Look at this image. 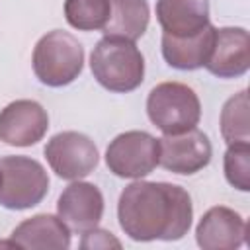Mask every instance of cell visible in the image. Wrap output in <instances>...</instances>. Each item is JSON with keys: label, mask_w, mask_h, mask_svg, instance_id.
I'll return each instance as SVG.
<instances>
[{"label": "cell", "mask_w": 250, "mask_h": 250, "mask_svg": "<svg viewBox=\"0 0 250 250\" xmlns=\"http://www.w3.org/2000/svg\"><path fill=\"white\" fill-rule=\"evenodd\" d=\"M109 0H64V18L78 31L104 29L109 20Z\"/></svg>", "instance_id": "18"}, {"label": "cell", "mask_w": 250, "mask_h": 250, "mask_svg": "<svg viewBox=\"0 0 250 250\" xmlns=\"http://www.w3.org/2000/svg\"><path fill=\"white\" fill-rule=\"evenodd\" d=\"M213 35H215V27L211 23L188 37H172L162 33V57L172 68L178 70L201 68L209 57Z\"/></svg>", "instance_id": "15"}, {"label": "cell", "mask_w": 250, "mask_h": 250, "mask_svg": "<svg viewBox=\"0 0 250 250\" xmlns=\"http://www.w3.org/2000/svg\"><path fill=\"white\" fill-rule=\"evenodd\" d=\"M90 68L105 90L127 94L143 84L145 57L135 41L104 35L90 55Z\"/></svg>", "instance_id": "2"}, {"label": "cell", "mask_w": 250, "mask_h": 250, "mask_svg": "<svg viewBox=\"0 0 250 250\" xmlns=\"http://www.w3.org/2000/svg\"><path fill=\"white\" fill-rule=\"evenodd\" d=\"M146 113L164 135L193 129L201 117V104L193 88L182 82H160L146 98Z\"/></svg>", "instance_id": "4"}, {"label": "cell", "mask_w": 250, "mask_h": 250, "mask_svg": "<svg viewBox=\"0 0 250 250\" xmlns=\"http://www.w3.org/2000/svg\"><path fill=\"white\" fill-rule=\"evenodd\" d=\"M82 242H80V248H109V246H115V248H121V242L107 230L104 229H90L86 232H82Z\"/></svg>", "instance_id": "20"}, {"label": "cell", "mask_w": 250, "mask_h": 250, "mask_svg": "<svg viewBox=\"0 0 250 250\" xmlns=\"http://www.w3.org/2000/svg\"><path fill=\"white\" fill-rule=\"evenodd\" d=\"M45 158L59 178L74 182L94 172L100 154L98 146L88 135L78 131H62L47 141Z\"/></svg>", "instance_id": "7"}, {"label": "cell", "mask_w": 250, "mask_h": 250, "mask_svg": "<svg viewBox=\"0 0 250 250\" xmlns=\"http://www.w3.org/2000/svg\"><path fill=\"white\" fill-rule=\"evenodd\" d=\"M31 64L41 84L61 88L74 82L82 72L84 49L72 33L53 29L37 41Z\"/></svg>", "instance_id": "3"}, {"label": "cell", "mask_w": 250, "mask_h": 250, "mask_svg": "<svg viewBox=\"0 0 250 250\" xmlns=\"http://www.w3.org/2000/svg\"><path fill=\"white\" fill-rule=\"evenodd\" d=\"M156 20L166 35H193L211 23L209 0H156Z\"/></svg>", "instance_id": "14"}, {"label": "cell", "mask_w": 250, "mask_h": 250, "mask_svg": "<svg viewBox=\"0 0 250 250\" xmlns=\"http://www.w3.org/2000/svg\"><path fill=\"white\" fill-rule=\"evenodd\" d=\"M121 230L137 240H180L188 234L193 219L189 193L168 182H133L117 203Z\"/></svg>", "instance_id": "1"}, {"label": "cell", "mask_w": 250, "mask_h": 250, "mask_svg": "<svg viewBox=\"0 0 250 250\" xmlns=\"http://www.w3.org/2000/svg\"><path fill=\"white\" fill-rule=\"evenodd\" d=\"M49 191L45 168L29 156L0 158V205L12 211H23L39 205Z\"/></svg>", "instance_id": "5"}, {"label": "cell", "mask_w": 250, "mask_h": 250, "mask_svg": "<svg viewBox=\"0 0 250 250\" xmlns=\"http://www.w3.org/2000/svg\"><path fill=\"white\" fill-rule=\"evenodd\" d=\"M49 129L47 109L33 100H16L0 109V141L10 146H31Z\"/></svg>", "instance_id": "9"}, {"label": "cell", "mask_w": 250, "mask_h": 250, "mask_svg": "<svg viewBox=\"0 0 250 250\" xmlns=\"http://www.w3.org/2000/svg\"><path fill=\"white\" fill-rule=\"evenodd\" d=\"M109 20L102 29L105 37L137 41L145 35L150 20L146 0H109Z\"/></svg>", "instance_id": "16"}, {"label": "cell", "mask_w": 250, "mask_h": 250, "mask_svg": "<svg viewBox=\"0 0 250 250\" xmlns=\"http://www.w3.org/2000/svg\"><path fill=\"white\" fill-rule=\"evenodd\" d=\"M57 213L70 230L86 232L104 217V195L98 186L74 180L59 195Z\"/></svg>", "instance_id": "11"}, {"label": "cell", "mask_w": 250, "mask_h": 250, "mask_svg": "<svg viewBox=\"0 0 250 250\" xmlns=\"http://www.w3.org/2000/svg\"><path fill=\"white\" fill-rule=\"evenodd\" d=\"M225 178L240 191L250 189V143L229 145L225 152Z\"/></svg>", "instance_id": "19"}, {"label": "cell", "mask_w": 250, "mask_h": 250, "mask_svg": "<svg viewBox=\"0 0 250 250\" xmlns=\"http://www.w3.org/2000/svg\"><path fill=\"white\" fill-rule=\"evenodd\" d=\"M158 139L146 131H125L105 150V164L117 178L141 180L158 166Z\"/></svg>", "instance_id": "6"}, {"label": "cell", "mask_w": 250, "mask_h": 250, "mask_svg": "<svg viewBox=\"0 0 250 250\" xmlns=\"http://www.w3.org/2000/svg\"><path fill=\"white\" fill-rule=\"evenodd\" d=\"M219 78H236L250 68V35L244 27H215L213 45L203 64Z\"/></svg>", "instance_id": "10"}, {"label": "cell", "mask_w": 250, "mask_h": 250, "mask_svg": "<svg viewBox=\"0 0 250 250\" xmlns=\"http://www.w3.org/2000/svg\"><path fill=\"white\" fill-rule=\"evenodd\" d=\"M221 135L227 145L250 143L248 125V92L242 90L229 98L221 109Z\"/></svg>", "instance_id": "17"}, {"label": "cell", "mask_w": 250, "mask_h": 250, "mask_svg": "<svg viewBox=\"0 0 250 250\" xmlns=\"http://www.w3.org/2000/svg\"><path fill=\"white\" fill-rule=\"evenodd\" d=\"M244 236L246 221L225 205L205 211L195 227V240L203 250H234L244 244Z\"/></svg>", "instance_id": "12"}, {"label": "cell", "mask_w": 250, "mask_h": 250, "mask_svg": "<svg viewBox=\"0 0 250 250\" xmlns=\"http://www.w3.org/2000/svg\"><path fill=\"white\" fill-rule=\"evenodd\" d=\"M10 240L18 248L31 250H66L70 248V229L61 217L39 213L21 221Z\"/></svg>", "instance_id": "13"}, {"label": "cell", "mask_w": 250, "mask_h": 250, "mask_svg": "<svg viewBox=\"0 0 250 250\" xmlns=\"http://www.w3.org/2000/svg\"><path fill=\"white\" fill-rule=\"evenodd\" d=\"M158 164L168 172L191 176L203 170L213 156L209 137L199 129H189L176 135H164L158 139Z\"/></svg>", "instance_id": "8"}]
</instances>
